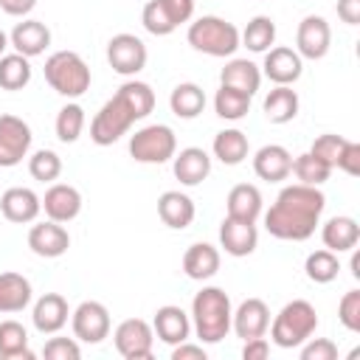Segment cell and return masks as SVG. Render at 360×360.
Here are the masks:
<instances>
[{
    "label": "cell",
    "mask_w": 360,
    "mask_h": 360,
    "mask_svg": "<svg viewBox=\"0 0 360 360\" xmlns=\"http://www.w3.org/2000/svg\"><path fill=\"white\" fill-rule=\"evenodd\" d=\"M298 349H301V360H335L338 357V346L329 338H307Z\"/></svg>",
    "instance_id": "cell-46"
},
{
    "label": "cell",
    "mask_w": 360,
    "mask_h": 360,
    "mask_svg": "<svg viewBox=\"0 0 360 360\" xmlns=\"http://www.w3.org/2000/svg\"><path fill=\"white\" fill-rule=\"evenodd\" d=\"M262 211H264V200L253 183H236L225 197V217L256 222L262 217Z\"/></svg>",
    "instance_id": "cell-26"
},
{
    "label": "cell",
    "mask_w": 360,
    "mask_h": 360,
    "mask_svg": "<svg viewBox=\"0 0 360 360\" xmlns=\"http://www.w3.org/2000/svg\"><path fill=\"white\" fill-rule=\"evenodd\" d=\"M34 298L31 281L22 273H0V315L22 312Z\"/></svg>",
    "instance_id": "cell-31"
},
{
    "label": "cell",
    "mask_w": 360,
    "mask_h": 360,
    "mask_svg": "<svg viewBox=\"0 0 360 360\" xmlns=\"http://www.w3.org/2000/svg\"><path fill=\"white\" fill-rule=\"evenodd\" d=\"M34 6H37V0H0V8L11 17H25V14H31Z\"/></svg>",
    "instance_id": "cell-51"
},
{
    "label": "cell",
    "mask_w": 360,
    "mask_h": 360,
    "mask_svg": "<svg viewBox=\"0 0 360 360\" xmlns=\"http://www.w3.org/2000/svg\"><path fill=\"white\" fill-rule=\"evenodd\" d=\"M28 174L39 183H53L62 174V158L53 149H37L28 158Z\"/></svg>",
    "instance_id": "cell-42"
},
{
    "label": "cell",
    "mask_w": 360,
    "mask_h": 360,
    "mask_svg": "<svg viewBox=\"0 0 360 360\" xmlns=\"http://www.w3.org/2000/svg\"><path fill=\"white\" fill-rule=\"evenodd\" d=\"M267 354H270V340L264 335L262 338H250L242 346V360H264Z\"/></svg>",
    "instance_id": "cell-48"
},
{
    "label": "cell",
    "mask_w": 360,
    "mask_h": 360,
    "mask_svg": "<svg viewBox=\"0 0 360 360\" xmlns=\"http://www.w3.org/2000/svg\"><path fill=\"white\" fill-rule=\"evenodd\" d=\"M31 59L22 53H3L0 56V90H22L31 82Z\"/></svg>",
    "instance_id": "cell-37"
},
{
    "label": "cell",
    "mask_w": 360,
    "mask_h": 360,
    "mask_svg": "<svg viewBox=\"0 0 360 360\" xmlns=\"http://www.w3.org/2000/svg\"><path fill=\"white\" fill-rule=\"evenodd\" d=\"M304 73V59L298 56L295 48L287 45H276L270 51H264V62H262V76H267L273 84H295Z\"/></svg>",
    "instance_id": "cell-15"
},
{
    "label": "cell",
    "mask_w": 360,
    "mask_h": 360,
    "mask_svg": "<svg viewBox=\"0 0 360 360\" xmlns=\"http://www.w3.org/2000/svg\"><path fill=\"white\" fill-rule=\"evenodd\" d=\"M338 17L346 25H357L360 22V0H338Z\"/></svg>",
    "instance_id": "cell-50"
},
{
    "label": "cell",
    "mask_w": 360,
    "mask_h": 360,
    "mask_svg": "<svg viewBox=\"0 0 360 360\" xmlns=\"http://www.w3.org/2000/svg\"><path fill=\"white\" fill-rule=\"evenodd\" d=\"M0 360H34L28 332L20 321H0Z\"/></svg>",
    "instance_id": "cell-34"
},
{
    "label": "cell",
    "mask_w": 360,
    "mask_h": 360,
    "mask_svg": "<svg viewBox=\"0 0 360 360\" xmlns=\"http://www.w3.org/2000/svg\"><path fill=\"white\" fill-rule=\"evenodd\" d=\"M321 242L326 250L332 253H343V250H354L360 242V225L354 217H332L323 222L321 228Z\"/></svg>",
    "instance_id": "cell-28"
},
{
    "label": "cell",
    "mask_w": 360,
    "mask_h": 360,
    "mask_svg": "<svg viewBox=\"0 0 360 360\" xmlns=\"http://www.w3.org/2000/svg\"><path fill=\"white\" fill-rule=\"evenodd\" d=\"M8 45H11L17 53L34 59V56H39V53L48 51V45H51V28H48L42 20H22V22H17V25L11 28Z\"/></svg>",
    "instance_id": "cell-23"
},
{
    "label": "cell",
    "mask_w": 360,
    "mask_h": 360,
    "mask_svg": "<svg viewBox=\"0 0 360 360\" xmlns=\"http://www.w3.org/2000/svg\"><path fill=\"white\" fill-rule=\"evenodd\" d=\"M172 172L183 186H200L211 174V155L200 146H186V149L174 152Z\"/></svg>",
    "instance_id": "cell-24"
},
{
    "label": "cell",
    "mask_w": 360,
    "mask_h": 360,
    "mask_svg": "<svg viewBox=\"0 0 360 360\" xmlns=\"http://www.w3.org/2000/svg\"><path fill=\"white\" fill-rule=\"evenodd\" d=\"M158 217H160V222H163L166 228L183 231V228H188V225L194 222L197 208H194V200H191L188 194L172 188V191H163V194L158 197Z\"/></svg>",
    "instance_id": "cell-25"
},
{
    "label": "cell",
    "mask_w": 360,
    "mask_h": 360,
    "mask_svg": "<svg viewBox=\"0 0 360 360\" xmlns=\"http://www.w3.org/2000/svg\"><path fill=\"white\" fill-rule=\"evenodd\" d=\"M219 84L242 90V93H248L253 98L259 93V87H262V68L256 62H250V59H228L222 73H219Z\"/></svg>",
    "instance_id": "cell-29"
},
{
    "label": "cell",
    "mask_w": 360,
    "mask_h": 360,
    "mask_svg": "<svg viewBox=\"0 0 360 360\" xmlns=\"http://www.w3.org/2000/svg\"><path fill=\"white\" fill-rule=\"evenodd\" d=\"M45 82L65 98H79L90 90V68L76 51H53L45 59Z\"/></svg>",
    "instance_id": "cell-5"
},
{
    "label": "cell",
    "mask_w": 360,
    "mask_h": 360,
    "mask_svg": "<svg viewBox=\"0 0 360 360\" xmlns=\"http://www.w3.org/2000/svg\"><path fill=\"white\" fill-rule=\"evenodd\" d=\"M42 211L48 219L53 222H73L79 214H82V194L76 186L70 183H51L45 197H42Z\"/></svg>",
    "instance_id": "cell-16"
},
{
    "label": "cell",
    "mask_w": 360,
    "mask_h": 360,
    "mask_svg": "<svg viewBox=\"0 0 360 360\" xmlns=\"http://www.w3.org/2000/svg\"><path fill=\"white\" fill-rule=\"evenodd\" d=\"M338 321L349 332H360V290H349L338 304Z\"/></svg>",
    "instance_id": "cell-45"
},
{
    "label": "cell",
    "mask_w": 360,
    "mask_h": 360,
    "mask_svg": "<svg viewBox=\"0 0 360 360\" xmlns=\"http://www.w3.org/2000/svg\"><path fill=\"white\" fill-rule=\"evenodd\" d=\"M70 329H73V338L82 340V343H101L110 329H112V321H110V309L101 304V301H82L73 312H70Z\"/></svg>",
    "instance_id": "cell-11"
},
{
    "label": "cell",
    "mask_w": 360,
    "mask_h": 360,
    "mask_svg": "<svg viewBox=\"0 0 360 360\" xmlns=\"http://www.w3.org/2000/svg\"><path fill=\"white\" fill-rule=\"evenodd\" d=\"M231 295L222 287H202L191 298V332L200 338V343H219L231 332Z\"/></svg>",
    "instance_id": "cell-2"
},
{
    "label": "cell",
    "mask_w": 360,
    "mask_h": 360,
    "mask_svg": "<svg viewBox=\"0 0 360 360\" xmlns=\"http://www.w3.org/2000/svg\"><path fill=\"white\" fill-rule=\"evenodd\" d=\"M259 245V231H256V222H245V219H233V217H225L222 225H219V248L228 253V256H250Z\"/></svg>",
    "instance_id": "cell-21"
},
{
    "label": "cell",
    "mask_w": 360,
    "mask_h": 360,
    "mask_svg": "<svg viewBox=\"0 0 360 360\" xmlns=\"http://www.w3.org/2000/svg\"><path fill=\"white\" fill-rule=\"evenodd\" d=\"M70 318V307H68V298L59 295V292H45L34 301V309H31V321H34V329L39 335H56L65 329Z\"/></svg>",
    "instance_id": "cell-18"
},
{
    "label": "cell",
    "mask_w": 360,
    "mask_h": 360,
    "mask_svg": "<svg viewBox=\"0 0 360 360\" xmlns=\"http://www.w3.org/2000/svg\"><path fill=\"white\" fill-rule=\"evenodd\" d=\"M332 48V28L326 22V17L321 14H307L298 22L295 31V51L301 59H323Z\"/></svg>",
    "instance_id": "cell-13"
},
{
    "label": "cell",
    "mask_w": 360,
    "mask_h": 360,
    "mask_svg": "<svg viewBox=\"0 0 360 360\" xmlns=\"http://www.w3.org/2000/svg\"><path fill=\"white\" fill-rule=\"evenodd\" d=\"M335 169L346 172L349 177H357V174H360V143H357V141H349V138H346V143H343V149H340V155H338Z\"/></svg>",
    "instance_id": "cell-47"
},
{
    "label": "cell",
    "mask_w": 360,
    "mask_h": 360,
    "mask_svg": "<svg viewBox=\"0 0 360 360\" xmlns=\"http://www.w3.org/2000/svg\"><path fill=\"white\" fill-rule=\"evenodd\" d=\"M352 276H354V278H360V256H357V253L352 256Z\"/></svg>",
    "instance_id": "cell-52"
},
{
    "label": "cell",
    "mask_w": 360,
    "mask_h": 360,
    "mask_svg": "<svg viewBox=\"0 0 360 360\" xmlns=\"http://www.w3.org/2000/svg\"><path fill=\"white\" fill-rule=\"evenodd\" d=\"M253 172L259 180L267 183H281L290 177L292 172V155L287 146L281 143H264L256 155H253Z\"/></svg>",
    "instance_id": "cell-22"
},
{
    "label": "cell",
    "mask_w": 360,
    "mask_h": 360,
    "mask_svg": "<svg viewBox=\"0 0 360 360\" xmlns=\"http://www.w3.org/2000/svg\"><path fill=\"white\" fill-rule=\"evenodd\" d=\"M31 127L28 121H22L20 115H0V169H11L20 166L22 158H28L31 149Z\"/></svg>",
    "instance_id": "cell-12"
},
{
    "label": "cell",
    "mask_w": 360,
    "mask_h": 360,
    "mask_svg": "<svg viewBox=\"0 0 360 360\" xmlns=\"http://www.w3.org/2000/svg\"><path fill=\"white\" fill-rule=\"evenodd\" d=\"M250 110V96L242 93V90H233V87H225L219 84V90L214 93V112L225 121H239L245 118Z\"/></svg>",
    "instance_id": "cell-38"
},
{
    "label": "cell",
    "mask_w": 360,
    "mask_h": 360,
    "mask_svg": "<svg viewBox=\"0 0 360 360\" xmlns=\"http://www.w3.org/2000/svg\"><path fill=\"white\" fill-rule=\"evenodd\" d=\"M56 138L62 143H76L82 129H84V107L76 101H68L59 112H56Z\"/></svg>",
    "instance_id": "cell-41"
},
{
    "label": "cell",
    "mask_w": 360,
    "mask_h": 360,
    "mask_svg": "<svg viewBox=\"0 0 360 360\" xmlns=\"http://www.w3.org/2000/svg\"><path fill=\"white\" fill-rule=\"evenodd\" d=\"M304 273L312 284H329L338 278L340 273V262H338V253L321 248V250H312L304 262Z\"/></svg>",
    "instance_id": "cell-39"
},
{
    "label": "cell",
    "mask_w": 360,
    "mask_h": 360,
    "mask_svg": "<svg viewBox=\"0 0 360 360\" xmlns=\"http://www.w3.org/2000/svg\"><path fill=\"white\" fill-rule=\"evenodd\" d=\"M323 208H326V197L321 186L292 183V186H284L276 202L264 211V228L276 239L307 242L315 233Z\"/></svg>",
    "instance_id": "cell-1"
},
{
    "label": "cell",
    "mask_w": 360,
    "mask_h": 360,
    "mask_svg": "<svg viewBox=\"0 0 360 360\" xmlns=\"http://www.w3.org/2000/svg\"><path fill=\"white\" fill-rule=\"evenodd\" d=\"M194 17V0H146L141 22L152 37H169Z\"/></svg>",
    "instance_id": "cell-8"
},
{
    "label": "cell",
    "mask_w": 360,
    "mask_h": 360,
    "mask_svg": "<svg viewBox=\"0 0 360 360\" xmlns=\"http://www.w3.org/2000/svg\"><path fill=\"white\" fill-rule=\"evenodd\" d=\"M152 329H155V338L163 340L166 346H177L183 340L191 338V318L183 307L177 304H163L155 309V318H152Z\"/></svg>",
    "instance_id": "cell-20"
},
{
    "label": "cell",
    "mask_w": 360,
    "mask_h": 360,
    "mask_svg": "<svg viewBox=\"0 0 360 360\" xmlns=\"http://www.w3.org/2000/svg\"><path fill=\"white\" fill-rule=\"evenodd\" d=\"M112 343L124 360H149L155 349V329L143 318H127L115 326Z\"/></svg>",
    "instance_id": "cell-10"
},
{
    "label": "cell",
    "mask_w": 360,
    "mask_h": 360,
    "mask_svg": "<svg viewBox=\"0 0 360 360\" xmlns=\"http://www.w3.org/2000/svg\"><path fill=\"white\" fill-rule=\"evenodd\" d=\"M262 110H264V118L270 124H290L298 115V110H301V98L292 90V84H276L264 96Z\"/></svg>",
    "instance_id": "cell-30"
},
{
    "label": "cell",
    "mask_w": 360,
    "mask_h": 360,
    "mask_svg": "<svg viewBox=\"0 0 360 360\" xmlns=\"http://www.w3.org/2000/svg\"><path fill=\"white\" fill-rule=\"evenodd\" d=\"M273 42H276V22H273V17H267V14L253 17V20L245 25V31H239V45H245V48L253 51V53L270 51Z\"/></svg>",
    "instance_id": "cell-35"
},
{
    "label": "cell",
    "mask_w": 360,
    "mask_h": 360,
    "mask_svg": "<svg viewBox=\"0 0 360 360\" xmlns=\"http://www.w3.org/2000/svg\"><path fill=\"white\" fill-rule=\"evenodd\" d=\"M343 143H346V138H343V135H335V132H323V135H318V138L312 141L309 152L335 169V163H338V155H340Z\"/></svg>",
    "instance_id": "cell-43"
},
{
    "label": "cell",
    "mask_w": 360,
    "mask_h": 360,
    "mask_svg": "<svg viewBox=\"0 0 360 360\" xmlns=\"http://www.w3.org/2000/svg\"><path fill=\"white\" fill-rule=\"evenodd\" d=\"M267 326H270V307L262 298H245L231 315V329L242 340L267 335Z\"/></svg>",
    "instance_id": "cell-19"
},
{
    "label": "cell",
    "mask_w": 360,
    "mask_h": 360,
    "mask_svg": "<svg viewBox=\"0 0 360 360\" xmlns=\"http://www.w3.org/2000/svg\"><path fill=\"white\" fill-rule=\"evenodd\" d=\"M211 152H214V158H217L219 163H225V166H239V163L248 158L250 143H248V135H245L242 129L228 127V129H222V132L214 135Z\"/></svg>",
    "instance_id": "cell-32"
},
{
    "label": "cell",
    "mask_w": 360,
    "mask_h": 360,
    "mask_svg": "<svg viewBox=\"0 0 360 360\" xmlns=\"http://www.w3.org/2000/svg\"><path fill=\"white\" fill-rule=\"evenodd\" d=\"M0 214L14 225L37 222V217L42 214V197L34 188L11 186L0 194Z\"/></svg>",
    "instance_id": "cell-14"
},
{
    "label": "cell",
    "mask_w": 360,
    "mask_h": 360,
    "mask_svg": "<svg viewBox=\"0 0 360 360\" xmlns=\"http://www.w3.org/2000/svg\"><path fill=\"white\" fill-rule=\"evenodd\" d=\"M132 124H135V115L129 112V107L118 96H112L93 115V121H90V141L96 146H112L115 141H121L129 132Z\"/></svg>",
    "instance_id": "cell-7"
},
{
    "label": "cell",
    "mask_w": 360,
    "mask_h": 360,
    "mask_svg": "<svg viewBox=\"0 0 360 360\" xmlns=\"http://www.w3.org/2000/svg\"><path fill=\"white\" fill-rule=\"evenodd\" d=\"M6 48H8V34H6L3 28H0V56L6 53Z\"/></svg>",
    "instance_id": "cell-53"
},
{
    "label": "cell",
    "mask_w": 360,
    "mask_h": 360,
    "mask_svg": "<svg viewBox=\"0 0 360 360\" xmlns=\"http://www.w3.org/2000/svg\"><path fill=\"white\" fill-rule=\"evenodd\" d=\"M177 152V135L166 124H146L129 135V155L138 163H169Z\"/></svg>",
    "instance_id": "cell-6"
},
{
    "label": "cell",
    "mask_w": 360,
    "mask_h": 360,
    "mask_svg": "<svg viewBox=\"0 0 360 360\" xmlns=\"http://www.w3.org/2000/svg\"><path fill=\"white\" fill-rule=\"evenodd\" d=\"M186 39L194 51L217 59H231L242 45H239V28L217 14H202L194 22H188Z\"/></svg>",
    "instance_id": "cell-3"
},
{
    "label": "cell",
    "mask_w": 360,
    "mask_h": 360,
    "mask_svg": "<svg viewBox=\"0 0 360 360\" xmlns=\"http://www.w3.org/2000/svg\"><path fill=\"white\" fill-rule=\"evenodd\" d=\"M28 248H31V253H37L42 259H59L70 248V233L65 231L62 222H53V219L37 222L28 231Z\"/></svg>",
    "instance_id": "cell-17"
},
{
    "label": "cell",
    "mask_w": 360,
    "mask_h": 360,
    "mask_svg": "<svg viewBox=\"0 0 360 360\" xmlns=\"http://www.w3.org/2000/svg\"><path fill=\"white\" fill-rule=\"evenodd\" d=\"M290 174H295V180L304 183V186H323L332 174V166L323 163L321 158H315L312 152H304V155L292 158V172Z\"/></svg>",
    "instance_id": "cell-40"
},
{
    "label": "cell",
    "mask_w": 360,
    "mask_h": 360,
    "mask_svg": "<svg viewBox=\"0 0 360 360\" xmlns=\"http://www.w3.org/2000/svg\"><path fill=\"white\" fill-rule=\"evenodd\" d=\"M42 357L45 360H79L82 346H79L76 338H51L42 346Z\"/></svg>",
    "instance_id": "cell-44"
},
{
    "label": "cell",
    "mask_w": 360,
    "mask_h": 360,
    "mask_svg": "<svg viewBox=\"0 0 360 360\" xmlns=\"http://www.w3.org/2000/svg\"><path fill=\"white\" fill-rule=\"evenodd\" d=\"M115 96L129 107V112L135 115V121L146 118V115L155 110V90H152L146 82L127 79V82L118 87V93H115Z\"/></svg>",
    "instance_id": "cell-36"
},
{
    "label": "cell",
    "mask_w": 360,
    "mask_h": 360,
    "mask_svg": "<svg viewBox=\"0 0 360 360\" xmlns=\"http://www.w3.org/2000/svg\"><path fill=\"white\" fill-rule=\"evenodd\" d=\"M169 107L177 118L191 121L205 110V90L194 82H180L174 84V90L169 93Z\"/></svg>",
    "instance_id": "cell-33"
},
{
    "label": "cell",
    "mask_w": 360,
    "mask_h": 360,
    "mask_svg": "<svg viewBox=\"0 0 360 360\" xmlns=\"http://www.w3.org/2000/svg\"><path fill=\"white\" fill-rule=\"evenodd\" d=\"M172 360H205V349H202V343L183 340V343L172 346Z\"/></svg>",
    "instance_id": "cell-49"
},
{
    "label": "cell",
    "mask_w": 360,
    "mask_h": 360,
    "mask_svg": "<svg viewBox=\"0 0 360 360\" xmlns=\"http://www.w3.org/2000/svg\"><path fill=\"white\" fill-rule=\"evenodd\" d=\"M270 338L278 349H298L307 338L315 335L318 329V312L309 301L304 298H295V301H287L278 315L270 321Z\"/></svg>",
    "instance_id": "cell-4"
},
{
    "label": "cell",
    "mask_w": 360,
    "mask_h": 360,
    "mask_svg": "<svg viewBox=\"0 0 360 360\" xmlns=\"http://www.w3.org/2000/svg\"><path fill=\"white\" fill-rule=\"evenodd\" d=\"M219 262H222V256L211 242H194L183 253V273L191 281H208L219 273Z\"/></svg>",
    "instance_id": "cell-27"
},
{
    "label": "cell",
    "mask_w": 360,
    "mask_h": 360,
    "mask_svg": "<svg viewBox=\"0 0 360 360\" xmlns=\"http://www.w3.org/2000/svg\"><path fill=\"white\" fill-rule=\"evenodd\" d=\"M146 59H149V51H146L141 37L127 34V31L110 37V42H107V62H110V68L118 76L135 79L146 68Z\"/></svg>",
    "instance_id": "cell-9"
}]
</instances>
